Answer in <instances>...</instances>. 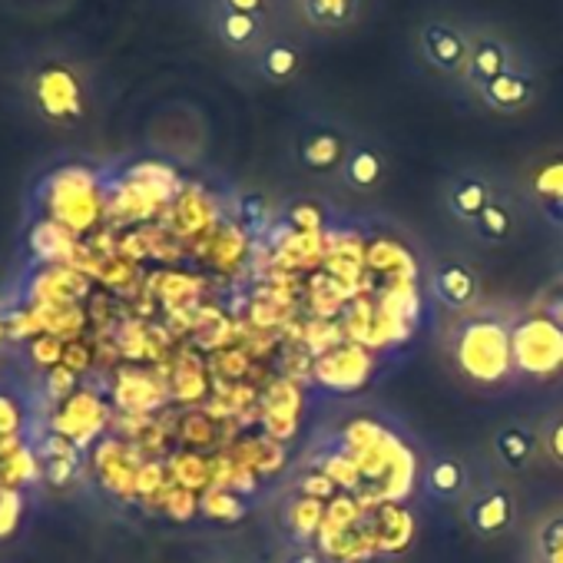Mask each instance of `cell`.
Wrapping results in <instances>:
<instances>
[{
    "instance_id": "cell-23",
    "label": "cell",
    "mask_w": 563,
    "mask_h": 563,
    "mask_svg": "<svg viewBox=\"0 0 563 563\" xmlns=\"http://www.w3.org/2000/svg\"><path fill=\"white\" fill-rule=\"evenodd\" d=\"M560 278H563V255H560Z\"/></svg>"
},
{
    "instance_id": "cell-1",
    "label": "cell",
    "mask_w": 563,
    "mask_h": 563,
    "mask_svg": "<svg viewBox=\"0 0 563 563\" xmlns=\"http://www.w3.org/2000/svg\"><path fill=\"white\" fill-rule=\"evenodd\" d=\"M24 103L47 126H80L93 103V77L67 47H47L24 60L18 74Z\"/></svg>"
},
{
    "instance_id": "cell-20",
    "label": "cell",
    "mask_w": 563,
    "mask_h": 563,
    "mask_svg": "<svg viewBox=\"0 0 563 563\" xmlns=\"http://www.w3.org/2000/svg\"><path fill=\"white\" fill-rule=\"evenodd\" d=\"M209 4H222L242 14H255V18H268L272 21V0H209Z\"/></svg>"
},
{
    "instance_id": "cell-17",
    "label": "cell",
    "mask_w": 563,
    "mask_h": 563,
    "mask_svg": "<svg viewBox=\"0 0 563 563\" xmlns=\"http://www.w3.org/2000/svg\"><path fill=\"white\" fill-rule=\"evenodd\" d=\"M514 225H517L514 206L507 202L504 192H497V196L484 206V212L477 216V222L471 225V232H474L481 242H487V245H504V242L514 235Z\"/></svg>"
},
{
    "instance_id": "cell-4",
    "label": "cell",
    "mask_w": 563,
    "mask_h": 563,
    "mask_svg": "<svg viewBox=\"0 0 563 563\" xmlns=\"http://www.w3.org/2000/svg\"><path fill=\"white\" fill-rule=\"evenodd\" d=\"M520 57L523 51L510 34H504L494 24H471V54H467V70L461 77V87L477 97L490 80L510 70Z\"/></svg>"
},
{
    "instance_id": "cell-5",
    "label": "cell",
    "mask_w": 563,
    "mask_h": 563,
    "mask_svg": "<svg viewBox=\"0 0 563 563\" xmlns=\"http://www.w3.org/2000/svg\"><path fill=\"white\" fill-rule=\"evenodd\" d=\"M352 143H355V133L349 126L335 123V120H325V117L302 120L299 133H296V163L306 173L332 176V173L342 169Z\"/></svg>"
},
{
    "instance_id": "cell-10",
    "label": "cell",
    "mask_w": 563,
    "mask_h": 563,
    "mask_svg": "<svg viewBox=\"0 0 563 563\" xmlns=\"http://www.w3.org/2000/svg\"><path fill=\"white\" fill-rule=\"evenodd\" d=\"M431 296L448 312H467L481 299V275L461 258H444L431 268Z\"/></svg>"
},
{
    "instance_id": "cell-16",
    "label": "cell",
    "mask_w": 563,
    "mask_h": 563,
    "mask_svg": "<svg viewBox=\"0 0 563 563\" xmlns=\"http://www.w3.org/2000/svg\"><path fill=\"white\" fill-rule=\"evenodd\" d=\"M494 454L510 474L523 471L537 457V434L527 424H504L494 434Z\"/></svg>"
},
{
    "instance_id": "cell-19",
    "label": "cell",
    "mask_w": 563,
    "mask_h": 563,
    "mask_svg": "<svg viewBox=\"0 0 563 563\" xmlns=\"http://www.w3.org/2000/svg\"><path fill=\"white\" fill-rule=\"evenodd\" d=\"M540 438H543V451L550 454V461L563 467V415L550 418V421L543 424Z\"/></svg>"
},
{
    "instance_id": "cell-18",
    "label": "cell",
    "mask_w": 563,
    "mask_h": 563,
    "mask_svg": "<svg viewBox=\"0 0 563 563\" xmlns=\"http://www.w3.org/2000/svg\"><path fill=\"white\" fill-rule=\"evenodd\" d=\"M537 550L543 563H563V514L550 517L537 533Z\"/></svg>"
},
{
    "instance_id": "cell-3",
    "label": "cell",
    "mask_w": 563,
    "mask_h": 563,
    "mask_svg": "<svg viewBox=\"0 0 563 563\" xmlns=\"http://www.w3.org/2000/svg\"><path fill=\"white\" fill-rule=\"evenodd\" d=\"M415 51L434 77L461 84L471 54V24L444 14H428L415 31Z\"/></svg>"
},
{
    "instance_id": "cell-14",
    "label": "cell",
    "mask_w": 563,
    "mask_h": 563,
    "mask_svg": "<svg viewBox=\"0 0 563 563\" xmlns=\"http://www.w3.org/2000/svg\"><path fill=\"white\" fill-rule=\"evenodd\" d=\"M421 490L434 500H454L467 490V467L461 457L451 454H438L428 461L424 474H421Z\"/></svg>"
},
{
    "instance_id": "cell-22",
    "label": "cell",
    "mask_w": 563,
    "mask_h": 563,
    "mask_svg": "<svg viewBox=\"0 0 563 563\" xmlns=\"http://www.w3.org/2000/svg\"><path fill=\"white\" fill-rule=\"evenodd\" d=\"M286 563H325V556L316 553V550H296V553H289Z\"/></svg>"
},
{
    "instance_id": "cell-6",
    "label": "cell",
    "mask_w": 563,
    "mask_h": 563,
    "mask_svg": "<svg viewBox=\"0 0 563 563\" xmlns=\"http://www.w3.org/2000/svg\"><path fill=\"white\" fill-rule=\"evenodd\" d=\"M543 97V70L523 54L510 70H504L497 80H490L477 100L484 110L490 113H500V117H514V113H523L530 110L537 100Z\"/></svg>"
},
{
    "instance_id": "cell-2",
    "label": "cell",
    "mask_w": 563,
    "mask_h": 563,
    "mask_svg": "<svg viewBox=\"0 0 563 563\" xmlns=\"http://www.w3.org/2000/svg\"><path fill=\"white\" fill-rule=\"evenodd\" d=\"M454 358L461 372L474 382H500L507 372H514V349H510V329L497 319H467L457 329Z\"/></svg>"
},
{
    "instance_id": "cell-11",
    "label": "cell",
    "mask_w": 563,
    "mask_h": 563,
    "mask_svg": "<svg viewBox=\"0 0 563 563\" xmlns=\"http://www.w3.org/2000/svg\"><path fill=\"white\" fill-rule=\"evenodd\" d=\"M464 520L477 537H500L514 527L517 520V497L510 494V487L504 484H490L484 490H477L467 507H464Z\"/></svg>"
},
{
    "instance_id": "cell-12",
    "label": "cell",
    "mask_w": 563,
    "mask_h": 563,
    "mask_svg": "<svg viewBox=\"0 0 563 563\" xmlns=\"http://www.w3.org/2000/svg\"><path fill=\"white\" fill-rule=\"evenodd\" d=\"M500 189L494 186V179L481 169H464V173H454L444 186V209L454 222L461 225H474L477 216L484 212V206L497 196Z\"/></svg>"
},
{
    "instance_id": "cell-8",
    "label": "cell",
    "mask_w": 563,
    "mask_h": 563,
    "mask_svg": "<svg viewBox=\"0 0 563 563\" xmlns=\"http://www.w3.org/2000/svg\"><path fill=\"white\" fill-rule=\"evenodd\" d=\"M249 70L268 87H289L306 70V44L296 34L272 31L265 44L249 57Z\"/></svg>"
},
{
    "instance_id": "cell-15",
    "label": "cell",
    "mask_w": 563,
    "mask_h": 563,
    "mask_svg": "<svg viewBox=\"0 0 563 563\" xmlns=\"http://www.w3.org/2000/svg\"><path fill=\"white\" fill-rule=\"evenodd\" d=\"M530 186H533V199L540 202L547 222L563 229V156L540 163L530 176Z\"/></svg>"
},
{
    "instance_id": "cell-13",
    "label": "cell",
    "mask_w": 563,
    "mask_h": 563,
    "mask_svg": "<svg viewBox=\"0 0 563 563\" xmlns=\"http://www.w3.org/2000/svg\"><path fill=\"white\" fill-rule=\"evenodd\" d=\"M302 27L316 34H342L358 27L365 14V0H292Z\"/></svg>"
},
{
    "instance_id": "cell-9",
    "label": "cell",
    "mask_w": 563,
    "mask_h": 563,
    "mask_svg": "<svg viewBox=\"0 0 563 563\" xmlns=\"http://www.w3.org/2000/svg\"><path fill=\"white\" fill-rule=\"evenodd\" d=\"M388 173H391L388 150L378 146V140H372V136H355V143L339 169V179L352 192H375L385 186Z\"/></svg>"
},
{
    "instance_id": "cell-7",
    "label": "cell",
    "mask_w": 563,
    "mask_h": 563,
    "mask_svg": "<svg viewBox=\"0 0 563 563\" xmlns=\"http://www.w3.org/2000/svg\"><path fill=\"white\" fill-rule=\"evenodd\" d=\"M206 27H209V37L225 54L242 57V60H249L265 44V37L275 31V24L268 18L242 14V11H232L222 4H209V0H206Z\"/></svg>"
},
{
    "instance_id": "cell-21",
    "label": "cell",
    "mask_w": 563,
    "mask_h": 563,
    "mask_svg": "<svg viewBox=\"0 0 563 563\" xmlns=\"http://www.w3.org/2000/svg\"><path fill=\"white\" fill-rule=\"evenodd\" d=\"M543 319L563 335V289L553 296V299H547V306H543Z\"/></svg>"
}]
</instances>
